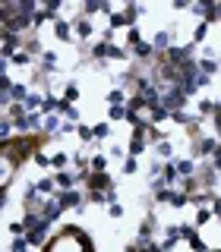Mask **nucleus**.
<instances>
[{"label":"nucleus","instance_id":"nucleus-1","mask_svg":"<svg viewBox=\"0 0 221 252\" xmlns=\"http://www.w3.org/2000/svg\"><path fill=\"white\" fill-rule=\"evenodd\" d=\"M47 252H92L89 236L79 233V227H63V233L57 240H51Z\"/></svg>","mask_w":221,"mask_h":252},{"label":"nucleus","instance_id":"nucleus-2","mask_svg":"<svg viewBox=\"0 0 221 252\" xmlns=\"http://www.w3.org/2000/svg\"><path fill=\"white\" fill-rule=\"evenodd\" d=\"M47 236V220L44 218H26V236L22 240L29 243V246H41Z\"/></svg>","mask_w":221,"mask_h":252},{"label":"nucleus","instance_id":"nucleus-3","mask_svg":"<svg viewBox=\"0 0 221 252\" xmlns=\"http://www.w3.org/2000/svg\"><path fill=\"white\" fill-rule=\"evenodd\" d=\"M85 186H89L92 192H108V189H114L108 173H89V177H85Z\"/></svg>","mask_w":221,"mask_h":252},{"label":"nucleus","instance_id":"nucleus-4","mask_svg":"<svg viewBox=\"0 0 221 252\" xmlns=\"http://www.w3.org/2000/svg\"><path fill=\"white\" fill-rule=\"evenodd\" d=\"M54 199H57V202L63 205V211H67V208H79V202H82V195H79L76 189H67V192H57Z\"/></svg>","mask_w":221,"mask_h":252},{"label":"nucleus","instance_id":"nucleus-5","mask_svg":"<svg viewBox=\"0 0 221 252\" xmlns=\"http://www.w3.org/2000/svg\"><path fill=\"white\" fill-rule=\"evenodd\" d=\"M54 183H57L60 192H67V189L76 186V177H73V173H67V170H57V173H54Z\"/></svg>","mask_w":221,"mask_h":252},{"label":"nucleus","instance_id":"nucleus-6","mask_svg":"<svg viewBox=\"0 0 221 252\" xmlns=\"http://www.w3.org/2000/svg\"><path fill=\"white\" fill-rule=\"evenodd\" d=\"M54 35H57L60 41H70V38H73V32H70V22L57 16V19H54Z\"/></svg>","mask_w":221,"mask_h":252},{"label":"nucleus","instance_id":"nucleus-7","mask_svg":"<svg viewBox=\"0 0 221 252\" xmlns=\"http://www.w3.org/2000/svg\"><path fill=\"white\" fill-rule=\"evenodd\" d=\"M152 47H155L158 54L171 51V32H158V35H155V41H152Z\"/></svg>","mask_w":221,"mask_h":252},{"label":"nucleus","instance_id":"nucleus-8","mask_svg":"<svg viewBox=\"0 0 221 252\" xmlns=\"http://www.w3.org/2000/svg\"><path fill=\"white\" fill-rule=\"evenodd\" d=\"M73 29H76V38H89L92 35V22L85 19V16H79V19L73 22Z\"/></svg>","mask_w":221,"mask_h":252},{"label":"nucleus","instance_id":"nucleus-9","mask_svg":"<svg viewBox=\"0 0 221 252\" xmlns=\"http://www.w3.org/2000/svg\"><path fill=\"white\" fill-rule=\"evenodd\" d=\"M174 167H177V173H180V177H196V164L189 161V158H184V161H177Z\"/></svg>","mask_w":221,"mask_h":252},{"label":"nucleus","instance_id":"nucleus-10","mask_svg":"<svg viewBox=\"0 0 221 252\" xmlns=\"http://www.w3.org/2000/svg\"><path fill=\"white\" fill-rule=\"evenodd\" d=\"M54 186H57V183H54V177H44V180H38V183H35V192L38 195H51Z\"/></svg>","mask_w":221,"mask_h":252},{"label":"nucleus","instance_id":"nucleus-11","mask_svg":"<svg viewBox=\"0 0 221 252\" xmlns=\"http://www.w3.org/2000/svg\"><path fill=\"white\" fill-rule=\"evenodd\" d=\"M133 51H136V60H148V57L155 54V47L148 44V41H139L136 47H133Z\"/></svg>","mask_w":221,"mask_h":252},{"label":"nucleus","instance_id":"nucleus-12","mask_svg":"<svg viewBox=\"0 0 221 252\" xmlns=\"http://www.w3.org/2000/svg\"><path fill=\"white\" fill-rule=\"evenodd\" d=\"M196 66H199V73H202V76H209V79L218 73V63H215V60H199Z\"/></svg>","mask_w":221,"mask_h":252},{"label":"nucleus","instance_id":"nucleus-13","mask_svg":"<svg viewBox=\"0 0 221 252\" xmlns=\"http://www.w3.org/2000/svg\"><path fill=\"white\" fill-rule=\"evenodd\" d=\"M10 60L16 63V66H29V63H32V54H29V51H16Z\"/></svg>","mask_w":221,"mask_h":252},{"label":"nucleus","instance_id":"nucleus-14","mask_svg":"<svg viewBox=\"0 0 221 252\" xmlns=\"http://www.w3.org/2000/svg\"><path fill=\"white\" fill-rule=\"evenodd\" d=\"M108 107H123V92L120 89H114L108 94Z\"/></svg>","mask_w":221,"mask_h":252},{"label":"nucleus","instance_id":"nucleus-15","mask_svg":"<svg viewBox=\"0 0 221 252\" xmlns=\"http://www.w3.org/2000/svg\"><path fill=\"white\" fill-rule=\"evenodd\" d=\"M105 167H108V158H105V155L92 158V173H105Z\"/></svg>","mask_w":221,"mask_h":252},{"label":"nucleus","instance_id":"nucleus-16","mask_svg":"<svg viewBox=\"0 0 221 252\" xmlns=\"http://www.w3.org/2000/svg\"><path fill=\"white\" fill-rule=\"evenodd\" d=\"M76 136L82 139V142H92V139H95V132H92V126H76Z\"/></svg>","mask_w":221,"mask_h":252},{"label":"nucleus","instance_id":"nucleus-17","mask_svg":"<svg viewBox=\"0 0 221 252\" xmlns=\"http://www.w3.org/2000/svg\"><path fill=\"white\" fill-rule=\"evenodd\" d=\"M171 155H174L171 142H168V139H161V142H158V158H171Z\"/></svg>","mask_w":221,"mask_h":252},{"label":"nucleus","instance_id":"nucleus-18","mask_svg":"<svg viewBox=\"0 0 221 252\" xmlns=\"http://www.w3.org/2000/svg\"><path fill=\"white\" fill-rule=\"evenodd\" d=\"M136 170H139V161H136V158H126V161H123V173L130 177V173H136Z\"/></svg>","mask_w":221,"mask_h":252},{"label":"nucleus","instance_id":"nucleus-19","mask_svg":"<svg viewBox=\"0 0 221 252\" xmlns=\"http://www.w3.org/2000/svg\"><path fill=\"white\" fill-rule=\"evenodd\" d=\"M67 161H70V158H67V155L60 152V155H54V158H51V167H57V170H63V167H67Z\"/></svg>","mask_w":221,"mask_h":252},{"label":"nucleus","instance_id":"nucleus-20","mask_svg":"<svg viewBox=\"0 0 221 252\" xmlns=\"http://www.w3.org/2000/svg\"><path fill=\"white\" fill-rule=\"evenodd\" d=\"M57 129H60V120H57V117L51 114V117L44 120V132H57Z\"/></svg>","mask_w":221,"mask_h":252},{"label":"nucleus","instance_id":"nucleus-21","mask_svg":"<svg viewBox=\"0 0 221 252\" xmlns=\"http://www.w3.org/2000/svg\"><path fill=\"white\" fill-rule=\"evenodd\" d=\"M10 252H29V243L22 240V236H16V240H13V246H10Z\"/></svg>","mask_w":221,"mask_h":252},{"label":"nucleus","instance_id":"nucleus-22","mask_svg":"<svg viewBox=\"0 0 221 252\" xmlns=\"http://www.w3.org/2000/svg\"><path fill=\"white\" fill-rule=\"evenodd\" d=\"M110 120H126V107H108Z\"/></svg>","mask_w":221,"mask_h":252},{"label":"nucleus","instance_id":"nucleus-23","mask_svg":"<svg viewBox=\"0 0 221 252\" xmlns=\"http://www.w3.org/2000/svg\"><path fill=\"white\" fill-rule=\"evenodd\" d=\"M92 132H95V139H105L108 132H110V126L108 123H98V126H92Z\"/></svg>","mask_w":221,"mask_h":252},{"label":"nucleus","instance_id":"nucleus-24","mask_svg":"<svg viewBox=\"0 0 221 252\" xmlns=\"http://www.w3.org/2000/svg\"><path fill=\"white\" fill-rule=\"evenodd\" d=\"M10 233L13 236H26V224H22V220H13V224H10Z\"/></svg>","mask_w":221,"mask_h":252},{"label":"nucleus","instance_id":"nucleus-25","mask_svg":"<svg viewBox=\"0 0 221 252\" xmlns=\"http://www.w3.org/2000/svg\"><path fill=\"white\" fill-rule=\"evenodd\" d=\"M212 220V208H199V215H196V224H209Z\"/></svg>","mask_w":221,"mask_h":252},{"label":"nucleus","instance_id":"nucleus-26","mask_svg":"<svg viewBox=\"0 0 221 252\" xmlns=\"http://www.w3.org/2000/svg\"><path fill=\"white\" fill-rule=\"evenodd\" d=\"M205 35H209V22H199V26H196V35H193V38H196V41H202Z\"/></svg>","mask_w":221,"mask_h":252},{"label":"nucleus","instance_id":"nucleus-27","mask_svg":"<svg viewBox=\"0 0 221 252\" xmlns=\"http://www.w3.org/2000/svg\"><path fill=\"white\" fill-rule=\"evenodd\" d=\"M76 94H79V92H76V85H70V89L63 92V101H67V104H70V101H76Z\"/></svg>","mask_w":221,"mask_h":252},{"label":"nucleus","instance_id":"nucleus-28","mask_svg":"<svg viewBox=\"0 0 221 252\" xmlns=\"http://www.w3.org/2000/svg\"><path fill=\"white\" fill-rule=\"evenodd\" d=\"M35 164H41V167H47V164H51V158H47V155H41V152H35Z\"/></svg>","mask_w":221,"mask_h":252},{"label":"nucleus","instance_id":"nucleus-29","mask_svg":"<svg viewBox=\"0 0 221 252\" xmlns=\"http://www.w3.org/2000/svg\"><path fill=\"white\" fill-rule=\"evenodd\" d=\"M108 211H110V218H120V215H123L120 205H108Z\"/></svg>","mask_w":221,"mask_h":252},{"label":"nucleus","instance_id":"nucleus-30","mask_svg":"<svg viewBox=\"0 0 221 252\" xmlns=\"http://www.w3.org/2000/svg\"><path fill=\"white\" fill-rule=\"evenodd\" d=\"M67 120H70V123L79 120V110H76V107H70V110H67Z\"/></svg>","mask_w":221,"mask_h":252},{"label":"nucleus","instance_id":"nucleus-31","mask_svg":"<svg viewBox=\"0 0 221 252\" xmlns=\"http://www.w3.org/2000/svg\"><path fill=\"white\" fill-rule=\"evenodd\" d=\"M212 215L221 218V199H215V205H212Z\"/></svg>","mask_w":221,"mask_h":252}]
</instances>
